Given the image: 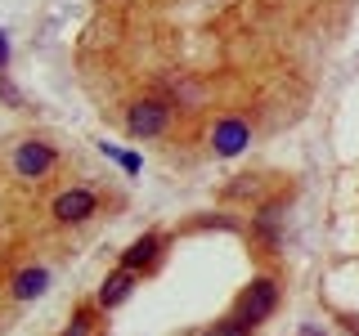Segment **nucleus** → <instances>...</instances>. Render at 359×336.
<instances>
[{"label":"nucleus","instance_id":"5","mask_svg":"<svg viewBox=\"0 0 359 336\" xmlns=\"http://www.w3.org/2000/svg\"><path fill=\"white\" fill-rule=\"evenodd\" d=\"M211 144H216L220 157H238L247 144H252V130H247V121H238V117H224L216 126V134H211Z\"/></svg>","mask_w":359,"mask_h":336},{"label":"nucleus","instance_id":"12","mask_svg":"<svg viewBox=\"0 0 359 336\" xmlns=\"http://www.w3.org/2000/svg\"><path fill=\"white\" fill-rule=\"evenodd\" d=\"M5 63H9V36L0 31V67H5Z\"/></svg>","mask_w":359,"mask_h":336},{"label":"nucleus","instance_id":"13","mask_svg":"<svg viewBox=\"0 0 359 336\" xmlns=\"http://www.w3.org/2000/svg\"><path fill=\"white\" fill-rule=\"evenodd\" d=\"M301 336H323V332L314 328V323H306V328H301Z\"/></svg>","mask_w":359,"mask_h":336},{"label":"nucleus","instance_id":"7","mask_svg":"<svg viewBox=\"0 0 359 336\" xmlns=\"http://www.w3.org/2000/svg\"><path fill=\"white\" fill-rule=\"evenodd\" d=\"M157 251H162V238H157V233H144V238L130 242V251L121 255V265L126 269H149V265H157Z\"/></svg>","mask_w":359,"mask_h":336},{"label":"nucleus","instance_id":"10","mask_svg":"<svg viewBox=\"0 0 359 336\" xmlns=\"http://www.w3.org/2000/svg\"><path fill=\"white\" fill-rule=\"evenodd\" d=\"M211 336H247V323L243 318H224V323L211 328Z\"/></svg>","mask_w":359,"mask_h":336},{"label":"nucleus","instance_id":"2","mask_svg":"<svg viewBox=\"0 0 359 336\" xmlns=\"http://www.w3.org/2000/svg\"><path fill=\"white\" fill-rule=\"evenodd\" d=\"M166 121H171V108L157 104V99H144V104H135V108H130L126 130L135 134V139H153V134H162V130H166Z\"/></svg>","mask_w":359,"mask_h":336},{"label":"nucleus","instance_id":"1","mask_svg":"<svg viewBox=\"0 0 359 336\" xmlns=\"http://www.w3.org/2000/svg\"><path fill=\"white\" fill-rule=\"evenodd\" d=\"M274 305H278V287L269 283V278H256V283L243 291V300H238V318L247 323V328H256L261 318L274 314Z\"/></svg>","mask_w":359,"mask_h":336},{"label":"nucleus","instance_id":"9","mask_svg":"<svg viewBox=\"0 0 359 336\" xmlns=\"http://www.w3.org/2000/svg\"><path fill=\"white\" fill-rule=\"evenodd\" d=\"M99 153H104V157H112V162H117V166H121V171H126V175H140V171H144V162H140V153H121V148H117V144H108V139H104V144H99Z\"/></svg>","mask_w":359,"mask_h":336},{"label":"nucleus","instance_id":"4","mask_svg":"<svg viewBox=\"0 0 359 336\" xmlns=\"http://www.w3.org/2000/svg\"><path fill=\"white\" fill-rule=\"evenodd\" d=\"M95 216V193L90 188H67V193L54 197V220H63V224H81Z\"/></svg>","mask_w":359,"mask_h":336},{"label":"nucleus","instance_id":"8","mask_svg":"<svg viewBox=\"0 0 359 336\" xmlns=\"http://www.w3.org/2000/svg\"><path fill=\"white\" fill-rule=\"evenodd\" d=\"M45 287H50V274H45V269H22L14 278V300H36Z\"/></svg>","mask_w":359,"mask_h":336},{"label":"nucleus","instance_id":"11","mask_svg":"<svg viewBox=\"0 0 359 336\" xmlns=\"http://www.w3.org/2000/svg\"><path fill=\"white\" fill-rule=\"evenodd\" d=\"M63 336H90V318H86V314H76V318H72V328H67Z\"/></svg>","mask_w":359,"mask_h":336},{"label":"nucleus","instance_id":"6","mask_svg":"<svg viewBox=\"0 0 359 336\" xmlns=\"http://www.w3.org/2000/svg\"><path fill=\"white\" fill-rule=\"evenodd\" d=\"M130 291H135V269L121 265L117 274H108V278H104V287H99V305L112 309V305H121V300H126Z\"/></svg>","mask_w":359,"mask_h":336},{"label":"nucleus","instance_id":"3","mask_svg":"<svg viewBox=\"0 0 359 336\" xmlns=\"http://www.w3.org/2000/svg\"><path fill=\"white\" fill-rule=\"evenodd\" d=\"M54 166V148L50 144H36V139H27V144H18V153H14V171L22 179H41L45 171Z\"/></svg>","mask_w":359,"mask_h":336}]
</instances>
